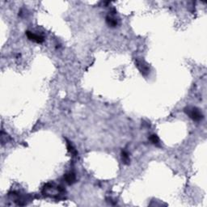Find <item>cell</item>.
Instances as JSON below:
<instances>
[{
	"mask_svg": "<svg viewBox=\"0 0 207 207\" xmlns=\"http://www.w3.org/2000/svg\"><path fill=\"white\" fill-rule=\"evenodd\" d=\"M150 141L152 142L153 144H155V145H159V138H158V136L156 135V134H152V135H150Z\"/></svg>",
	"mask_w": 207,
	"mask_h": 207,
	"instance_id": "cell-7",
	"label": "cell"
},
{
	"mask_svg": "<svg viewBox=\"0 0 207 207\" xmlns=\"http://www.w3.org/2000/svg\"><path fill=\"white\" fill-rule=\"evenodd\" d=\"M136 65H137V66H138V68L139 69V70H140L143 75H146V74L149 73V67H148V66L145 63V61H142V60H137V61H136Z\"/></svg>",
	"mask_w": 207,
	"mask_h": 207,
	"instance_id": "cell-3",
	"label": "cell"
},
{
	"mask_svg": "<svg viewBox=\"0 0 207 207\" xmlns=\"http://www.w3.org/2000/svg\"><path fill=\"white\" fill-rule=\"evenodd\" d=\"M121 157H122V160L124 164H130V156H129V154H128L127 151L122 150Z\"/></svg>",
	"mask_w": 207,
	"mask_h": 207,
	"instance_id": "cell-6",
	"label": "cell"
},
{
	"mask_svg": "<svg viewBox=\"0 0 207 207\" xmlns=\"http://www.w3.org/2000/svg\"><path fill=\"white\" fill-rule=\"evenodd\" d=\"M26 35H27L28 38L29 39L30 41H33V42L41 44V43H42L44 41V37H43L42 36L35 34V33L32 32L30 31H27L26 32Z\"/></svg>",
	"mask_w": 207,
	"mask_h": 207,
	"instance_id": "cell-2",
	"label": "cell"
},
{
	"mask_svg": "<svg viewBox=\"0 0 207 207\" xmlns=\"http://www.w3.org/2000/svg\"><path fill=\"white\" fill-rule=\"evenodd\" d=\"M106 23L109 27L114 28L117 25V20L114 19L113 17H112L110 15H108L106 17Z\"/></svg>",
	"mask_w": 207,
	"mask_h": 207,
	"instance_id": "cell-5",
	"label": "cell"
},
{
	"mask_svg": "<svg viewBox=\"0 0 207 207\" xmlns=\"http://www.w3.org/2000/svg\"><path fill=\"white\" fill-rule=\"evenodd\" d=\"M184 112L189 117L195 121H200L203 119V114L200 109L196 107H187L184 108Z\"/></svg>",
	"mask_w": 207,
	"mask_h": 207,
	"instance_id": "cell-1",
	"label": "cell"
},
{
	"mask_svg": "<svg viewBox=\"0 0 207 207\" xmlns=\"http://www.w3.org/2000/svg\"><path fill=\"white\" fill-rule=\"evenodd\" d=\"M67 148H68V150H69L70 152L73 155H76L77 150L75 149V147L73 146V145H72L69 141H67Z\"/></svg>",
	"mask_w": 207,
	"mask_h": 207,
	"instance_id": "cell-8",
	"label": "cell"
},
{
	"mask_svg": "<svg viewBox=\"0 0 207 207\" xmlns=\"http://www.w3.org/2000/svg\"><path fill=\"white\" fill-rule=\"evenodd\" d=\"M64 179H65L66 182L67 184H72L75 182L76 177H75V175L73 173H67V174H66L65 176H64Z\"/></svg>",
	"mask_w": 207,
	"mask_h": 207,
	"instance_id": "cell-4",
	"label": "cell"
}]
</instances>
